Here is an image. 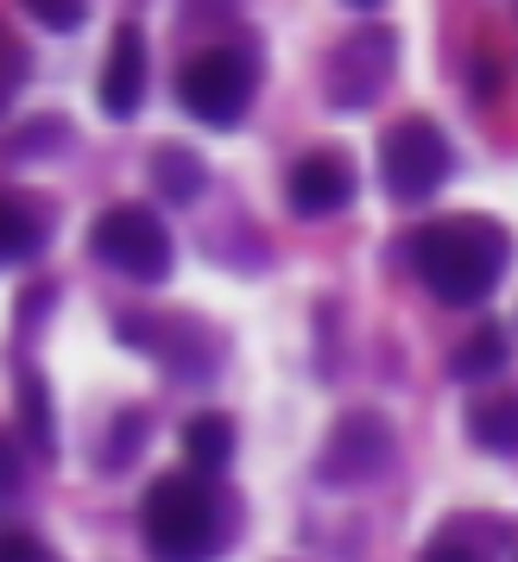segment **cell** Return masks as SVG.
Masks as SVG:
<instances>
[{
	"instance_id": "7a4b0ae2",
	"label": "cell",
	"mask_w": 518,
	"mask_h": 562,
	"mask_svg": "<svg viewBox=\"0 0 518 562\" xmlns=\"http://www.w3.org/2000/svg\"><path fill=\"white\" fill-rule=\"evenodd\" d=\"M417 279L430 284L437 304H455V310H474L493 297V284L513 259V234L487 222V215H449V222H430L417 234Z\"/></svg>"
},
{
	"instance_id": "d6986e66",
	"label": "cell",
	"mask_w": 518,
	"mask_h": 562,
	"mask_svg": "<svg viewBox=\"0 0 518 562\" xmlns=\"http://www.w3.org/2000/svg\"><path fill=\"white\" fill-rule=\"evenodd\" d=\"M70 139V121H57V114H45V121H32L20 139H13V153L32 158V153H52V146H64Z\"/></svg>"
},
{
	"instance_id": "2e32d148",
	"label": "cell",
	"mask_w": 518,
	"mask_h": 562,
	"mask_svg": "<svg viewBox=\"0 0 518 562\" xmlns=\"http://www.w3.org/2000/svg\"><path fill=\"white\" fill-rule=\"evenodd\" d=\"M114 442H102V449H95V468H108V474H121V468H127L133 456H139V449H146V411H121V417H114Z\"/></svg>"
},
{
	"instance_id": "7c38bea8",
	"label": "cell",
	"mask_w": 518,
	"mask_h": 562,
	"mask_svg": "<svg viewBox=\"0 0 518 562\" xmlns=\"http://www.w3.org/2000/svg\"><path fill=\"white\" fill-rule=\"evenodd\" d=\"M468 430H474V442H481L487 456H518V398L513 392L481 398V405L468 411Z\"/></svg>"
},
{
	"instance_id": "6da1fadb",
	"label": "cell",
	"mask_w": 518,
	"mask_h": 562,
	"mask_svg": "<svg viewBox=\"0 0 518 562\" xmlns=\"http://www.w3.org/2000/svg\"><path fill=\"white\" fill-rule=\"evenodd\" d=\"M139 531L153 562H222L234 537V506L196 474H158L139 499Z\"/></svg>"
},
{
	"instance_id": "3957f363",
	"label": "cell",
	"mask_w": 518,
	"mask_h": 562,
	"mask_svg": "<svg viewBox=\"0 0 518 562\" xmlns=\"http://www.w3.org/2000/svg\"><path fill=\"white\" fill-rule=\"evenodd\" d=\"M449 171H455V153H449L437 121L412 114V121L380 133V183L392 203H430L449 183Z\"/></svg>"
},
{
	"instance_id": "44dd1931",
	"label": "cell",
	"mask_w": 518,
	"mask_h": 562,
	"mask_svg": "<svg viewBox=\"0 0 518 562\" xmlns=\"http://www.w3.org/2000/svg\"><path fill=\"white\" fill-rule=\"evenodd\" d=\"M0 481H7V493H20V481H26V461L13 442H0Z\"/></svg>"
},
{
	"instance_id": "ac0fdd59",
	"label": "cell",
	"mask_w": 518,
	"mask_h": 562,
	"mask_svg": "<svg viewBox=\"0 0 518 562\" xmlns=\"http://www.w3.org/2000/svg\"><path fill=\"white\" fill-rule=\"evenodd\" d=\"M417 562H493V557L474 543V537L442 531V537H430V543H424V557H417Z\"/></svg>"
},
{
	"instance_id": "9a60e30c",
	"label": "cell",
	"mask_w": 518,
	"mask_h": 562,
	"mask_svg": "<svg viewBox=\"0 0 518 562\" xmlns=\"http://www.w3.org/2000/svg\"><path fill=\"white\" fill-rule=\"evenodd\" d=\"M499 367H506V335H499V329L468 335L462 348H455V360H449V373H455V380H493Z\"/></svg>"
},
{
	"instance_id": "5b68a950",
	"label": "cell",
	"mask_w": 518,
	"mask_h": 562,
	"mask_svg": "<svg viewBox=\"0 0 518 562\" xmlns=\"http://www.w3.org/2000/svg\"><path fill=\"white\" fill-rule=\"evenodd\" d=\"M178 102L203 127H234L247 114V102H254V57L240 52V45H209V52H196L178 77Z\"/></svg>"
},
{
	"instance_id": "9c48e42d",
	"label": "cell",
	"mask_w": 518,
	"mask_h": 562,
	"mask_svg": "<svg viewBox=\"0 0 518 562\" xmlns=\"http://www.w3.org/2000/svg\"><path fill=\"white\" fill-rule=\"evenodd\" d=\"M95 102H102L108 121H133V114H139V102H146V32H139V26L114 32Z\"/></svg>"
},
{
	"instance_id": "30bf717a",
	"label": "cell",
	"mask_w": 518,
	"mask_h": 562,
	"mask_svg": "<svg viewBox=\"0 0 518 562\" xmlns=\"http://www.w3.org/2000/svg\"><path fill=\"white\" fill-rule=\"evenodd\" d=\"M146 171H153L158 196L178 203V209H190L196 196H203V183H209V165L190 153V146H158V153L146 158Z\"/></svg>"
},
{
	"instance_id": "277c9868",
	"label": "cell",
	"mask_w": 518,
	"mask_h": 562,
	"mask_svg": "<svg viewBox=\"0 0 518 562\" xmlns=\"http://www.w3.org/2000/svg\"><path fill=\"white\" fill-rule=\"evenodd\" d=\"M89 247H95V259H108L114 272H127V279H139V284L171 279V259H178L171 228H165L158 209H146V203L102 209L95 228H89Z\"/></svg>"
},
{
	"instance_id": "ffe728a7",
	"label": "cell",
	"mask_w": 518,
	"mask_h": 562,
	"mask_svg": "<svg viewBox=\"0 0 518 562\" xmlns=\"http://www.w3.org/2000/svg\"><path fill=\"white\" fill-rule=\"evenodd\" d=\"M0 562H57V557H52V550H45L32 531H7V550H0Z\"/></svg>"
},
{
	"instance_id": "7402d4cb",
	"label": "cell",
	"mask_w": 518,
	"mask_h": 562,
	"mask_svg": "<svg viewBox=\"0 0 518 562\" xmlns=\"http://www.w3.org/2000/svg\"><path fill=\"white\" fill-rule=\"evenodd\" d=\"M20 77H26V52H20V45H13V52H7V95H13V89H20Z\"/></svg>"
},
{
	"instance_id": "ba28073f",
	"label": "cell",
	"mask_w": 518,
	"mask_h": 562,
	"mask_svg": "<svg viewBox=\"0 0 518 562\" xmlns=\"http://www.w3.org/2000/svg\"><path fill=\"white\" fill-rule=\"evenodd\" d=\"M291 209L304 215V222H323V215H336V209L354 203V165L341 153H311L291 165V183H285Z\"/></svg>"
},
{
	"instance_id": "8fae6325",
	"label": "cell",
	"mask_w": 518,
	"mask_h": 562,
	"mask_svg": "<svg viewBox=\"0 0 518 562\" xmlns=\"http://www.w3.org/2000/svg\"><path fill=\"white\" fill-rule=\"evenodd\" d=\"M183 456L196 461L203 474H222L234 461V417L228 411H196V417L183 424Z\"/></svg>"
},
{
	"instance_id": "8992f818",
	"label": "cell",
	"mask_w": 518,
	"mask_h": 562,
	"mask_svg": "<svg viewBox=\"0 0 518 562\" xmlns=\"http://www.w3.org/2000/svg\"><path fill=\"white\" fill-rule=\"evenodd\" d=\"M392 70H398V32L392 26H367V32H348L329 64H323V95L329 108L354 114V108H373L386 95Z\"/></svg>"
},
{
	"instance_id": "e0dca14e",
	"label": "cell",
	"mask_w": 518,
	"mask_h": 562,
	"mask_svg": "<svg viewBox=\"0 0 518 562\" xmlns=\"http://www.w3.org/2000/svg\"><path fill=\"white\" fill-rule=\"evenodd\" d=\"M20 7L45 32H82V20H89V0H20Z\"/></svg>"
},
{
	"instance_id": "603a6c76",
	"label": "cell",
	"mask_w": 518,
	"mask_h": 562,
	"mask_svg": "<svg viewBox=\"0 0 518 562\" xmlns=\"http://www.w3.org/2000/svg\"><path fill=\"white\" fill-rule=\"evenodd\" d=\"M341 7H354V13H373V7H386V0H341Z\"/></svg>"
},
{
	"instance_id": "52a82bcc",
	"label": "cell",
	"mask_w": 518,
	"mask_h": 562,
	"mask_svg": "<svg viewBox=\"0 0 518 562\" xmlns=\"http://www.w3.org/2000/svg\"><path fill=\"white\" fill-rule=\"evenodd\" d=\"M392 461V424L380 411H341L336 430L323 436V456H316V486L329 493H348V486H367L373 474H386Z\"/></svg>"
},
{
	"instance_id": "5bb4252c",
	"label": "cell",
	"mask_w": 518,
	"mask_h": 562,
	"mask_svg": "<svg viewBox=\"0 0 518 562\" xmlns=\"http://www.w3.org/2000/svg\"><path fill=\"white\" fill-rule=\"evenodd\" d=\"M20 424H26L32 449H57V417H52V385L45 373H20Z\"/></svg>"
},
{
	"instance_id": "4fadbf2b",
	"label": "cell",
	"mask_w": 518,
	"mask_h": 562,
	"mask_svg": "<svg viewBox=\"0 0 518 562\" xmlns=\"http://www.w3.org/2000/svg\"><path fill=\"white\" fill-rule=\"evenodd\" d=\"M38 247H45L38 209L20 203V196H7V209H0V259L7 266H26V259H38Z\"/></svg>"
}]
</instances>
